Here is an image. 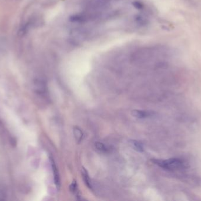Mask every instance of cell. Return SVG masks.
I'll list each match as a JSON object with an SVG mask.
<instances>
[{
	"instance_id": "obj_1",
	"label": "cell",
	"mask_w": 201,
	"mask_h": 201,
	"mask_svg": "<svg viewBox=\"0 0 201 201\" xmlns=\"http://www.w3.org/2000/svg\"><path fill=\"white\" fill-rule=\"evenodd\" d=\"M155 164L169 171H182L187 169L188 163L180 158H170L166 160H153Z\"/></svg>"
},
{
	"instance_id": "obj_2",
	"label": "cell",
	"mask_w": 201,
	"mask_h": 201,
	"mask_svg": "<svg viewBox=\"0 0 201 201\" xmlns=\"http://www.w3.org/2000/svg\"><path fill=\"white\" fill-rule=\"evenodd\" d=\"M132 114L135 118L139 119H144L152 117V116L154 115V113L150 111L134 110L132 112Z\"/></svg>"
},
{
	"instance_id": "obj_3",
	"label": "cell",
	"mask_w": 201,
	"mask_h": 201,
	"mask_svg": "<svg viewBox=\"0 0 201 201\" xmlns=\"http://www.w3.org/2000/svg\"><path fill=\"white\" fill-rule=\"evenodd\" d=\"M51 161L52 169V171H53V175H54V182H55V184L57 187L58 188H59L60 186V179H59L58 171L57 167L55 164L54 161H53V159H52V158L51 159Z\"/></svg>"
},
{
	"instance_id": "obj_4",
	"label": "cell",
	"mask_w": 201,
	"mask_h": 201,
	"mask_svg": "<svg viewBox=\"0 0 201 201\" xmlns=\"http://www.w3.org/2000/svg\"><path fill=\"white\" fill-rule=\"evenodd\" d=\"M82 173V179L83 180L85 184V185L88 186V188L92 189V183L91 181V179L89 178V175L88 173V172L87 171L86 169L83 167L82 169V173Z\"/></svg>"
},
{
	"instance_id": "obj_5",
	"label": "cell",
	"mask_w": 201,
	"mask_h": 201,
	"mask_svg": "<svg viewBox=\"0 0 201 201\" xmlns=\"http://www.w3.org/2000/svg\"><path fill=\"white\" fill-rule=\"evenodd\" d=\"M73 134L75 136V138L78 143H79L82 139L83 137V133L82 130L78 128V127H75L73 128Z\"/></svg>"
},
{
	"instance_id": "obj_6",
	"label": "cell",
	"mask_w": 201,
	"mask_h": 201,
	"mask_svg": "<svg viewBox=\"0 0 201 201\" xmlns=\"http://www.w3.org/2000/svg\"><path fill=\"white\" fill-rule=\"evenodd\" d=\"M95 146L98 151L102 153H107L109 150L108 148L101 142H97L95 143Z\"/></svg>"
},
{
	"instance_id": "obj_7",
	"label": "cell",
	"mask_w": 201,
	"mask_h": 201,
	"mask_svg": "<svg viewBox=\"0 0 201 201\" xmlns=\"http://www.w3.org/2000/svg\"><path fill=\"white\" fill-rule=\"evenodd\" d=\"M130 143H131V145L132 146V147L137 151H138V152H143L144 151V146H143V145L141 142H140L138 141H136V140H132L130 142Z\"/></svg>"
},
{
	"instance_id": "obj_8",
	"label": "cell",
	"mask_w": 201,
	"mask_h": 201,
	"mask_svg": "<svg viewBox=\"0 0 201 201\" xmlns=\"http://www.w3.org/2000/svg\"><path fill=\"white\" fill-rule=\"evenodd\" d=\"M69 188H70V190H71V192H72L73 194H77V184L76 183L75 181H73L71 185H70L69 186Z\"/></svg>"
}]
</instances>
